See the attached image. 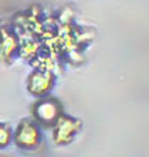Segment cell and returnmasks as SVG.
Wrapping results in <instances>:
<instances>
[{
    "label": "cell",
    "mask_w": 149,
    "mask_h": 157,
    "mask_svg": "<svg viewBox=\"0 0 149 157\" xmlns=\"http://www.w3.org/2000/svg\"><path fill=\"white\" fill-rule=\"evenodd\" d=\"M14 141L22 149H32L36 148L41 139L38 127L32 121L24 119L18 123L16 131H14Z\"/></svg>",
    "instance_id": "7a4b0ae2"
},
{
    "label": "cell",
    "mask_w": 149,
    "mask_h": 157,
    "mask_svg": "<svg viewBox=\"0 0 149 157\" xmlns=\"http://www.w3.org/2000/svg\"><path fill=\"white\" fill-rule=\"evenodd\" d=\"M54 85V76L46 71H37L29 76L28 89L36 96H43Z\"/></svg>",
    "instance_id": "277c9868"
},
{
    "label": "cell",
    "mask_w": 149,
    "mask_h": 157,
    "mask_svg": "<svg viewBox=\"0 0 149 157\" xmlns=\"http://www.w3.org/2000/svg\"><path fill=\"white\" fill-rule=\"evenodd\" d=\"M82 123L76 118L69 115H60L55 122V128H54V141L56 144H68L73 140L76 134L81 130Z\"/></svg>",
    "instance_id": "6da1fadb"
},
{
    "label": "cell",
    "mask_w": 149,
    "mask_h": 157,
    "mask_svg": "<svg viewBox=\"0 0 149 157\" xmlns=\"http://www.w3.org/2000/svg\"><path fill=\"white\" fill-rule=\"evenodd\" d=\"M33 113L38 122H42L44 124H51L55 123L58 118L62 115V106L54 98H46V100L38 101L34 105Z\"/></svg>",
    "instance_id": "3957f363"
},
{
    "label": "cell",
    "mask_w": 149,
    "mask_h": 157,
    "mask_svg": "<svg viewBox=\"0 0 149 157\" xmlns=\"http://www.w3.org/2000/svg\"><path fill=\"white\" fill-rule=\"evenodd\" d=\"M12 139V131L8 127V124L0 122V148H4L9 144Z\"/></svg>",
    "instance_id": "5b68a950"
}]
</instances>
